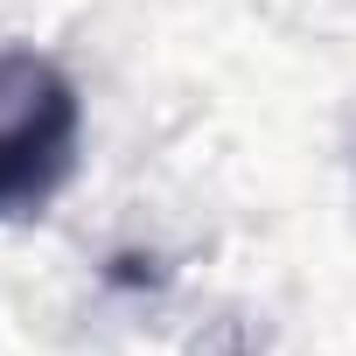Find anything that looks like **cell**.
<instances>
[{
  "mask_svg": "<svg viewBox=\"0 0 356 356\" xmlns=\"http://www.w3.org/2000/svg\"><path fill=\"white\" fill-rule=\"evenodd\" d=\"M84 147V98L42 49H0V217H35L63 196Z\"/></svg>",
  "mask_w": 356,
  "mask_h": 356,
  "instance_id": "cell-1",
  "label": "cell"
}]
</instances>
